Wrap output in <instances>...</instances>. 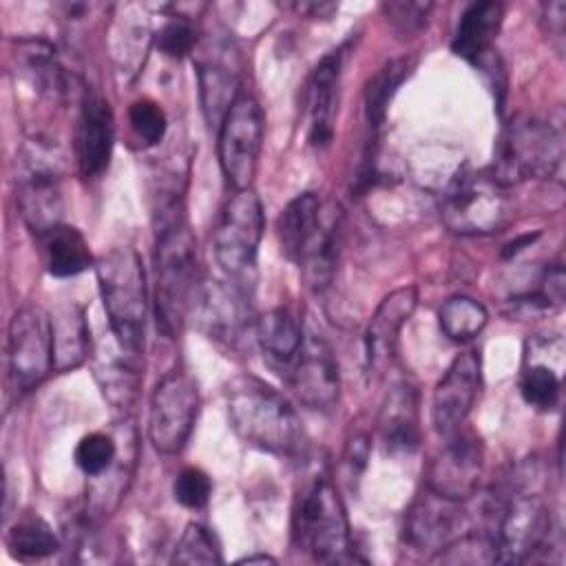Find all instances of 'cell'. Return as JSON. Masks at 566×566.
<instances>
[{
  "instance_id": "16",
  "label": "cell",
  "mask_w": 566,
  "mask_h": 566,
  "mask_svg": "<svg viewBox=\"0 0 566 566\" xmlns=\"http://www.w3.org/2000/svg\"><path fill=\"white\" fill-rule=\"evenodd\" d=\"M444 444L427 467L424 486L447 500L464 502L475 495L484 471L482 440L467 427L442 436Z\"/></svg>"
},
{
  "instance_id": "23",
  "label": "cell",
  "mask_w": 566,
  "mask_h": 566,
  "mask_svg": "<svg viewBox=\"0 0 566 566\" xmlns=\"http://www.w3.org/2000/svg\"><path fill=\"white\" fill-rule=\"evenodd\" d=\"M460 504L462 502L447 500L424 486V493L418 495L407 511L405 539L409 542V546L413 551H431L436 555L444 544L455 537V528L462 522Z\"/></svg>"
},
{
  "instance_id": "29",
  "label": "cell",
  "mask_w": 566,
  "mask_h": 566,
  "mask_svg": "<svg viewBox=\"0 0 566 566\" xmlns=\"http://www.w3.org/2000/svg\"><path fill=\"white\" fill-rule=\"evenodd\" d=\"M303 332V321L290 307H274L256 318L254 340L274 367L290 369L301 349Z\"/></svg>"
},
{
  "instance_id": "28",
  "label": "cell",
  "mask_w": 566,
  "mask_h": 566,
  "mask_svg": "<svg viewBox=\"0 0 566 566\" xmlns=\"http://www.w3.org/2000/svg\"><path fill=\"white\" fill-rule=\"evenodd\" d=\"M323 210L325 206L316 192H301L281 210L276 232L281 252L287 261L301 265L321 230Z\"/></svg>"
},
{
  "instance_id": "12",
  "label": "cell",
  "mask_w": 566,
  "mask_h": 566,
  "mask_svg": "<svg viewBox=\"0 0 566 566\" xmlns=\"http://www.w3.org/2000/svg\"><path fill=\"white\" fill-rule=\"evenodd\" d=\"M9 380L18 394H27L55 371L51 314L40 305L18 307L7 327Z\"/></svg>"
},
{
  "instance_id": "44",
  "label": "cell",
  "mask_w": 566,
  "mask_h": 566,
  "mask_svg": "<svg viewBox=\"0 0 566 566\" xmlns=\"http://www.w3.org/2000/svg\"><path fill=\"white\" fill-rule=\"evenodd\" d=\"M274 562H276L274 557L263 555V553H259V555H245V557L239 559V564H274Z\"/></svg>"
},
{
  "instance_id": "27",
  "label": "cell",
  "mask_w": 566,
  "mask_h": 566,
  "mask_svg": "<svg viewBox=\"0 0 566 566\" xmlns=\"http://www.w3.org/2000/svg\"><path fill=\"white\" fill-rule=\"evenodd\" d=\"M117 9L119 15L111 24V57L117 73L133 80L144 66L153 42L150 22L139 4H122Z\"/></svg>"
},
{
  "instance_id": "30",
  "label": "cell",
  "mask_w": 566,
  "mask_h": 566,
  "mask_svg": "<svg viewBox=\"0 0 566 566\" xmlns=\"http://www.w3.org/2000/svg\"><path fill=\"white\" fill-rule=\"evenodd\" d=\"M51 329L55 371L64 374L80 367L91 354V332L84 307L77 303L60 305L51 314Z\"/></svg>"
},
{
  "instance_id": "24",
  "label": "cell",
  "mask_w": 566,
  "mask_h": 566,
  "mask_svg": "<svg viewBox=\"0 0 566 566\" xmlns=\"http://www.w3.org/2000/svg\"><path fill=\"white\" fill-rule=\"evenodd\" d=\"M409 69H411V62L407 57L389 60L365 84L363 117H365V128H367V142H365V155H363V166H360L358 181L371 177L376 144H378V135H380L385 117H387L389 102L396 95L398 86L409 75Z\"/></svg>"
},
{
  "instance_id": "5",
  "label": "cell",
  "mask_w": 566,
  "mask_h": 566,
  "mask_svg": "<svg viewBox=\"0 0 566 566\" xmlns=\"http://www.w3.org/2000/svg\"><path fill=\"white\" fill-rule=\"evenodd\" d=\"M292 542L314 562H352L349 522L338 489L325 473L312 475L296 491L292 506Z\"/></svg>"
},
{
  "instance_id": "6",
  "label": "cell",
  "mask_w": 566,
  "mask_h": 566,
  "mask_svg": "<svg viewBox=\"0 0 566 566\" xmlns=\"http://www.w3.org/2000/svg\"><path fill=\"white\" fill-rule=\"evenodd\" d=\"M559 130L535 115L520 113L502 128L489 175L504 188L528 179L553 177L562 166Z\"/></svg>"
},
{
  "instance_id": "25",
  "label": "cell",
  "mask_w": 566,
  "mask_h": 566,
  "mask_svg": "<svg viewBox=\"0 0 566 566\" xmlns=\"http://www.w3.org/2000/svg\"><path fill=\"white\" fill-rule=\"evenodd\" d=\"M378 433L389 453H413L420 442L418 391L409 382H398L382 400Z\"/></svg>"
},
{
  "instance_id": "41",
  "label": "cell",
  "mask_w": 566,
  "mask_h": 566,
  "mask_svg": "<svg viewBox=\"0 0 566 566\" xmlns=\"http://www.w3.org/2000/svg\"><path fill=\"white\" fill-rule=\"evenodd\" d=\"M380 9H382L385 18L391 22V27L398 29L400 33H418L427 27L433 4L398 0V2H385Z\"/></svg>"
},
{
  "instance_id": "22",
  "label": "cell",
  "mask_w": 566,
  "mask_h": 566,
  "mask_svg": "<svg viewBox=\"0 0 566 566\" xmlns=\"http://www.w3.org/2000/svg\"><path fill=\"white\" fill-rule=\"evenodd\" d=\"M340 69H343V49H336L325 57H321V62L312 69L305 82L303 102H301L303 126H305V137L314 148H323L332 139Z\"/></svg>"
},
{
  "instance_id": "15",
  "label": "cell",
  "mask_w": 566,
  "mask_h": 566,
  "mask_svg": "<svg viewBox=\"0 0 566 566\" xmlns=\"http://www.w3.org/2000/svg\"><path fill=\"white\" fill-rule=\"evenodd\" d=\"M248 298L250 294L228 281H201L190 314L208 338L239 349L256 325Z\"/></svg>"
},
{
  "instance_id": "39",
  "label": "cell",
  "mask_w": 566,
  "mask_h": 566,
  "mask_svg": "<svg viewBox=\"0 0 566 566\" xmlns=\"http://www.w3.org/2000/svg\"><path fill=\"white\" fill-rule=\"evenodd\" d=\"M128 124L137 135V139H142L146 146H157L164 139L168 128L164 108L150 97H142L130 104Z\"/></svg>"
},
{
  "instance_id": "1",
  "label": "cell",
  "mask_w": 566,
  "mask_h": 566,
  "mask_svg": "<svg viewBox=\"0 0 566 566\" xmlns=\"http://www.w3.org/2000/svg\"><path fill=\"white\" fill-rule=\"evenodd\" d=\"M226 409L232 431L245 444L279 458L303 453L305 431L296 409L265 380L252 374L232 378L226 387Z\"/></svg>"
},
{
  "instance_id": "35",
  "label": "cell",
  "mask_w": 566,
  "mask_h": 566,
  "mask_svg": "<svg viewBox=\"0 0 566 566\" xmlns=\"http://www.w3.org/2000/svg\"><path fill=\"white\" fill-rule=\"evenodd\" d=\"M438 323L447 338L467 343L484 329V325L489 323V312L480 301L464 294H455L440 305Z\"/></svg>"
},
{
  "instance_id": "8",
  "label": "cell",
  "mask_w": 566,
  "mask_h": 566,
  "mask_svg": "<svg viewBox=\"0 0 566 566\" xmlns=\"http://www.w3.org/2000/svg\"><path fill=\"white\" fill-rule=\"evenodd\" d=\"M491 513L495 528L491 531L500 564H524L551 544L553 520L544 500L526 491L517 478L511 475L509 486L493 495Z\"/></svg>"
},
{
  "instance_id": "34",
  "label": "cell",
  "mask_w": 566,
  "mask_h": 566,
  "mask_svg": "<svg viewBox=\"0 0 566 566\" xmlns=\"http://www.w3.org/2000/svg\"><path fill=\"white\" fill-rule=\"evenodd\" d=\"M7 548L15 559L33 562L53 555L60 548V539L53 528L40 515H22L9 526L4 535Z\"/></svg>"
},
{
  "instance_id": "14",
  "label": "cell",
  "mask_w": 566,
  "mask_h": 566,
  "mask_svg": "<svg viewBox=\"0 0 566 566\" xmlns=\"http://www.w3.org/2000/svg\"><path fill=\"white\" fill-rule=\"evenodd\" d=\"M195 66L199 77L201 113L208 126L219 128L228 108L241 95V57L228 35H206L197 42Z\"/></svg>"
},
{
  "instance_id": "18",
  "label": "cell",
  "mask_w": 566,
  "mask_h": 566,
  "mask_svg": "<svg viewBox=\"0 0 566 566\" xmlns=\"http://www.w3.org/2000/svg\"><path fill=\"white\" fill-rule=\"evenodd\" d=\"M482 385V363L478 352L453 358L431 396V422L440 436L464 427Z\"/></svg>"
},
{
  "instance_id": "21",
  "label": "cell",
  "mask_w": 566,
  "mask_h": 566,
  "mask_svg": "<svg viewBox=\"0 0 566 566\" xmlns=\"http://www.w3.org/2000/svg\"><path fill=\"white\" fill-rule=\"evenodd\" d=\"M564 343L559 336H533L524 345L520 394L539 411H553L562 396Z\"/></svg>"
},
{
  "instance_id": "26",
  "label": "cell",
  "mask_w": 566,
  "mask_h": 566,
  "mask_svg": "<svg viewBox=\"0 0 566 566\" xmlns=\"http://www.w3.org/2000/svg\"><path fill=\"white\" fill-rule=\"evenodd\" d=\"M502 20H504L502 2L484 0V2L469 4L455 27L451 51L458 57L467 60L469 64L480 66L493 53V44L502 29Z\"/></svg>"
},
{
  "instance_id": "40",
  "label": "cell",
  "mask_w": 566,
  "mask_h": 566,
  "mask_svg": "<svg viewBox=\"0 0 566 566\" xmlns=\"http://www.w3.org/2000/svg\"><path fill=\"white\" fill-rule=\"evenodd\" d=\"M172 495L186 509H203L212 495V482L199 467H184L172 482Z\"/></svg>"
},
{
  "instance_id": "11",
  "label": "cell",
  "mask_w": 566,
  "mask_h": 566,
  "mask_svg": "<svg viewBox=\"0 0 566 566\" xmlns=\"http://www.w3.org/2000/svg\"><path fill=\"white\" fill-rule=\"evenodd\" d=\"M217 130V157L226 181L232 190L252 188L265 135L261 104L241 91Z\"/></svg>"
},
{
  "instance_id": "17",
  "label": "cell",
  "mask_w": 566,
  "mask_h": 566,
  "mask_svg": "<svg viewBox=\"0 0 566 566\" xmlns=\"http://www.w3.org/2000/svg\"><path fill=\"white\" fill-rule=\"evenodd\" d=\"M287 380L296 398L316 411H329L340 398L338 360L327 338L314 327H305L301 349L287 369Z\"/></svg>"
},
{
  "instance_id": "2",
  "label": "cell",
  "mask_w": 566,
  "mask_h": 566,
  "mask_svg": "<svg viewBox=\"0 0 566 566\" xmlns=\"http://www.w3.org/2000/svg\"><path fill=\"white\" fill-rule=\"evenodd\" d=\"M73 458L88 480L82 511L97 524L122 504L133 484L139 460L137 427L130 418H122L108 429L91 431L77 442Z\"/></svg>"
},
{
  "instance_id": "19",
  "label": "cell",
  "mask_w": 566,
  "mask_h": 566,
  "mask_svg": "<svg viewBox=\"0 0 566 566\" xmlns=\"http://www.w3.org/2000/svg\"><path fill=\"white\" fill-rule=\"evenodd\" d=\"M115 144V117L108 99L86 88L75 124V159L84 179L99 177L111 161Z\"/></svg>"
},
{
  "instance_id": "3",
  "label": "cell",
  "mask_w": 566,
  "mask_h": 566,
  "mask_svg": "<svg viewBox=\"0 0 566 566\" xmlns=\"http://www.w3.org/2000/svg\"><path fill=\"white\" fill-rule=\"evenodd\" d=\"M95 276L113 340L142 358L148 318V285L142 256L130 245L104 252L95 261Z\"/></svg>"
},
{
  "instance_id": "38",
  "label": "cell",
  "mask_w": 566,
  "mask_h": 566,
  "mask_svg": "<svg viewBox=\"0 0 566 566\" xmlns=\"http://www.w3.org/2000/svg\"><path fill=\"white\" fill-rule=\"evenodd\" d=\"M197 31L188 15H170V20L164 22L159 33L155 35V44L161 55L170 60H181L197 49Z\"/></svg>"
},
{
  "instance_id": "7",
  "label": "cell",
  "mask_w": 566,
  "mask_h": 566,
  "mask_svg": "<svg viewBox=\"0 0 566 566\" xmlns=\"http://www.w3.org/2000/svg\"><path fill=\"white\" fill-rule=\"evenodd\" d=\"M263 228L265 217L261 199L252 188H245L230 195L212 232V248L219 270L228 283L245 294H252L256 285V256Z\"/></svg>"
},
{
  "instance_id": "43",
  "label": "cell",
  "mask_w": 566,
  "mask_h": 566,
  "mask_svg": "<svg viewBox=\"0 0 566 566\" xmlns=\"http://www.w3.org/2000/svg\"><path fill=\"white\" fill-rule=\"evenodd\" d=\"M294 9L310 18H329L338 7L334 2H301V4H294Z\"/></svg>"
},
{
  "instance_id": "42",
  "label": "cell",
  "mask_w": 566,
  "mask_h": 566,
  "mask_svg": "<svg viewBox=\"0 0 566 566\" xmlns=\"http://www.w3.org/2000/svg\"><path fill=\"white\" fill-rule=\"evenodd\" d=\"M542 27L557 53H564L566 40V2L553 0L542 4Z\"/></svg>"
},
{
  "instance_id": "36",
  "label": "cell",
  "mask_w": 566,
  "mask_h": 566,
  "mask_svg": "<svg viewBox=\"0 0 566 566\" xmlns=\"http://www.w3.org/2000/svg\"><path fill=\"white\" fill-rule=\"evenodd\" d=\"M497 551L493 535L489 531L482 533H462L444 544L431 562L436 564H491L495 562Z\"/></svg>"
},
{
  "instance_id": "20",
  "label": "cell",
  "mask_w": 566,
  "mask_h": 566,
  "mask_svg": "<svg viewBox=\"0 0 566 566\" xmlns=\"http://www.w3.org/2000/svg\"><path fill=\"white\" fill-rule=\"evenodd\" d=\"M418 305V292L413 285H405L387 294L371 314L365 329V367L369 376H382L391 367L400 329L411 318Z\"/></svg>"
},
{
  "instance_id": "4",
  "label": "cell",
  "mask_w": 566,
  "mask_h": 566,
  "mask_svg": "<svg viewBox=\"0 0 566 566\" xmlns=\"http://www.w3.org/2000/svg\"><path fill=\"white\" fill-rule=\"evenodd\" d=\"M199 285L197 243L188 221L155 230L153 312L157 329L166 338H177L181 332Z\"/></svg>"
},
{
  "instance_id": "31",
  "label": "cell",
  "mask_w": 566,
  "mask_h": 566,
  "mask_svg": "<svg viewBox=\"0 0 566 566\" xmlns=\"http://www.w3.org/2000/svg\"><path fill=\"white\" fill-rule=\"evenodd\" d=\"M38 239L42 243L44 265L51 276L69 279L95 265L84 234L73 226L57 223Z\"/></svg>"
},
{
  "instance_id": "13",
  "label": "cell",
  "mask_w": 566,
  "mask_h": 566,
  "mask_svg": "<svg viewBox=\"0 0 566 566\" xmlns=\"http://www.w3.org/2000/svg\"><path fill=\"white\" fill-rule=\"evenodd\" d=\"M199 387L184 369L168 371L153 389L148 409V440L161 455H177L197 422Z\"/></svg>"
},
{
  "instance_id": "9",
  "label": "cell",
  "mask_w": 566,
  "mask_h": 566,
  "mask_svg": "<svg viewBox=\"0 0 566 566\" xmlns=\"http://www.w3.org/2000/svg\"><path fill=\"white\" fill-rule=\"evenodd\" d=\"M13 184L20 217L35 237L62 223V170L53 146L42 139L24 142L15 157Z\"/></svg>"
},
{
  "instance_id": "33",
  "label": "cell",
  "mask_w": 566,
  "mask_h": 566,
  "mask_svg": "<svg viewBox=\"0 0 566 566\" xmlns=\"http://www.w3.org/2000/svg\"><path fill=\"white\" fill-rule=\"evenodd\" d=\"M142 358H135L126 354L117 345V356H97L95 358V380L104 394V398L115 407V409H130L133 402L137 400L139 394V371Z\"/></svg>"
},
{
  "instance_id": "37",
  "label": "cell",
  "mask_w": 566,
  "mask_h": 566,
  "mask_svg": "<svg viewBox=\"0 0 566 566\" xmlns=\"http://www.w3.org/2000/svg\"><path fill=\"white\" fill-rule=\"evenodd\" d=\"M170 562L172 564H221L223 557L214 535L206 526L190 522L184 528Z\"/></svg>"
},
{
  "instance_id": "32",
  "label": "cell",
  "mask_w": 566,
  "mask_h": 566,
  "mask_svg": "<svg viewBox=\"0 0 566 566\" xmlns=\"http://www.w3.org/2000/svg\"><path fill=\"white\" fill-rule=\"evenodd\" d=\"M340 230H343L340 208L336 203H327L323 210L321 230L312 248L307 250L305 259L298 265L303 270L305 281L316 290H323L325 285H329L334 276L338 252H340Z\"/></svg>"
},
{
  "instance_id": "10",
  "label": "cell",
  "mask_w": 566,
  "mask_h": 566,
  "mask_svg": "<svg viewBox=\"0 0 566 566\" xmlns=\"http://www.w3.org/2000/svg\"><path fill=\"white\" fill-rule=\"evenodd\" d=\"M444 226L458 234H491L509 221L506 188L489 170H460L440 203Z\"/></svg>"
}]
</instances>
